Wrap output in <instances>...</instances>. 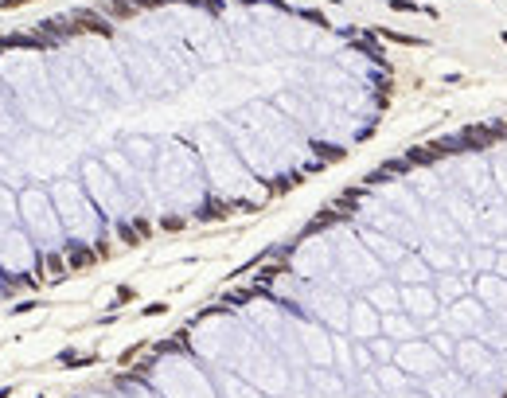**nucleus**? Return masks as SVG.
Returning a JSON list of instances; mask_svg holds the SVG:
<instances>
[{
  "label": "nucleus",
  "mask_w": 507,
  "mask_h": 398,
  "mask_svg": "<svg viewBox=\"0 0 507 398\" xmlns=\"http://www.w3.org/2000/svg\"><path fill=\"white\" fill-rule=\"evenodd\" d=\"M336 219H340V215H336V211H328V215H320V219L308 222V231H320V226H328V222H336Z\"/></svg>",
  "instance_id": "obj_7"
},
{
  "label": "nucleus",
  "mask_w": 507,
  "mask_h": 398,
  "mask_svg": "<svg viewBox=\"0 0 507 398\" xmlns=\"http://www.w3.org/2000/svg\"><path fill=\"white\" fill-rule=\"evenodd\" d=\"M207 215H211V219H226L230 207H226V203H207Z\"/></svg>",
  "instance_id": "obj_6"
},
{
  "label": "nucleus",
  "mask_w": 507,
  "mask_h": 398,
  "mask_svg": "<svg viewBox=\"0 0 507 398\" xmlns=\"http://www.w3.org/2000/svg\"><path fill=\"white\" fill-rule=\"evenodd\" d=\"M75 265H78V269H86V265H90V254H86V250L75 254Z\"/></svg>",
  "instance_id": "obj_11"
},
{
  "label": "nucleus",
  "mask_w": 507,
  "mask_h": 398,
  "mask_svg": "<svg viewBox=\"0 0 507 398\" xmlns=\"http://www.w3.org/2000/svg\"><path fill=\"white\" fill-rule=\"evenodd\" d=\"M378 39H390V43H406V47H421L425 39L418 35H402V31H390V28H378Z\"/></svg>",
  "instance_id": "obj_3"
},
{
  "label": "nucleus",
  "mask_w": 507,
  "mask_h": 398,
  "mask_svg": "<svg viewBox=\"0 0 507 398\" xmlns=\"http://www.w3.org/2000/svg\"><path fill=\"white\" fill-rule=\"evenodd\" d=\"M16 4H28V0H4L0 8H16Z\"/></svg>",
  "instance_id": "obj_13"
},
{
  "label": "nucleus",
  "mask_w": 507,
  "mask_h": 398,
  "mask_svg": "<svg viewBox=\"0 0 507 398\" xmlns=\"http://www.w3.org/2000/svg\"><path fill=\"white\" fill-rule=\"evenodd\" d=\"M503 43H507V31H503Z\"/></svg>",
  "instance_id": "obj_14"
},
{
  "label": "nucleus",
  "mask_w": 507,
  "mask_h": 398,
  "mask_svg": "<svg viewBox=\"0 0 507 398\" xmlns=\"http://www.w3.org/2000/svg\"><path fill=\"white\" fill-rule=\"evenodd\" d=\"M141 4V8H156V4H164V0H133V8Z\"/></svg>",
  "instance_id": "obj_12"
},
{
  "label": "nucleus",
  "mask_w": 507,
  "mask_h": 398,
  "mask_svg": "<svg viewBox=\"0 0 507 398\" xmlns=\"http://www.w3.org/2000/svg\"><path fill=\"white\" fill-rule=\"evenodd\" d=\"M75 28H78V31H94V35H109V28H105V20H98V16H90V12H78Z\"/></svg>",
  "instance_id": "obj_2"
},
{
  "label": "nucleus",
  "mask_w": 507,
  "mask_h": 398,
  "mask_svg": "<svg viewBox=\"0 0 507 398\" xmlns=\"http://www.w3.org/2000/svg\"><path fill=\"white\" fill-rule=\"evenodd\" d=\"M390 8H394V12H421L418 4H410V0H390Z\"/></svg>",
  "instance_id": "obj_8"
},
{
  "label": "nucleus",
  "mask_w": 507,
  "mask_h": 398,
  "mask_svg": "<svg viewBox=\"0 0 507 398\" xmlns=\"http://www.w3.org/2000/svg\"><path fill=\"white\" fill-rule=\"evenodd\" d=\"M109 12L117 16V20H125V16H133V0H113V4H109Z\"/></svg>",
  "instance_id": "obj_4"
},
{
  "label": "nucleus",
  "mask_w": 507,
  "mask_h": 398,
  "mask_svg": "<svg viewBox=\"0 0 507 398\" xmlns=\"http://www.w3.org/2000/svg\"><path fill=\"white\" fill-rule=\"evenodd\" d=\"M133 289H129V285H121V289H117V301H121V305H129V301H133Z\"/></svg>",
  "instance_id": "obj_10"
},
{
  "label": "nucleus",
  "mask_w": 507,
  "mask_h": 398,
  "mask_svg": "<svg viewBox=\"0 0 507 398\" xmlns=\"http://www.w3.org/2000/svg\"><path fill=\"white\" fill-rule=\"evenodd\" d=\"M316 152H320V156H332V160H336V156H343V152H340V148H332V145H320V141H316Z\"/></svg>",
  "instance_id": "obj_9"
},
{
  "label": "nucleus",
  "mask_w": 507,
  "mask_h": 398,
  "mask_svg": "<svg viewBox=\"0 0 507 398\" xmlns=\"http://www.w3.org/2000/svg\"><path fill=\"white\" fill-rule=\"evenodd\" d=\"M406 160H410V164H429V160H433V152H429V148H414V152H410Z\"/></svg>",
  "instance_id": "obj_5"
},
{
  "label": "nucleus",
  "mask_w": 507,
  "mask_h": 398,
  "mask_svg": "<svg viewBox=\"0 0 507 398\" xmlns=\"http://www.w3.org/2000/svg\"><path fill=\"white\" fill-rule=\"evenodd\" d=\"M461 137H464L461 145H468V148H484V145H492V141H495V137H492V129H480V125H476V129L468 125V129H464Z\"/></svg>",
  "instance_id": "obj_1"
}]
</instances>
